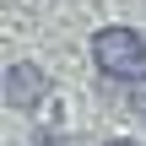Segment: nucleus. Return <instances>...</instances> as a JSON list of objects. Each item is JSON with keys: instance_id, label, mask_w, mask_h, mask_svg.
Segmentation results:
<instances>
[{"instance_id": "1", "label": "nucleus", "mask_w": 146, "mask_h": 146, "mask_svg": "<svg viewBox=\"0 0 146 146\" xmlns=\"http://www.w3.org/2000/svg\"><path fill=\"white\" fill-rule=\"evenodd\" d=\"M87 54H92V65H98V76L103 81H119V87H135L146 81V33L141 27H98L92 33V43H87Z\"/></svg>"}, {"instance_id": "2", "label": "nucleus", "mask_w": 146, "mask_h": 146, "mask_svg": "<svg viewBox=\"0 0 146 146\" xmlns=\"http://www.w3.org/2000/svg\"><path fill=\"white\" fill-rule=\"evenodd\" d=\"M0 98H5V108H38L49 98V70L33 65V60H11L5 81H0Z\"/></svg>"}, {"instance_id": "3", "label": "nucleus", "mask_w": 146, "mask_h": 146, "mask_svg": "<svg viewBox=\"0 0 146 146\" xmlns=\"http://www.w3.org/2000/svg\"><path fill=\"white\" fill-rule=\"evenodd\" d=\"M130 114L146 125V81H135V87H130Z\"/></svg>"}, {"instance_id": "4", "label": "nucleus", "mask_w": 146, "mask_h": 146, "mask_svg": "<svg viewBox=\"0 0 146 146\" xmlns=\"http://www.w3.org/2000/svg\"><path fill=\"white\" fill-rule=\"evenodd\" d=\"M108 146H141V141H108Z\"/></svg>"}]
</instances>
